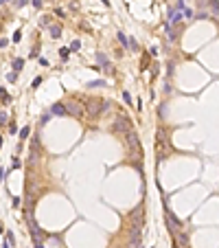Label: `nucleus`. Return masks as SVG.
<instances>
[{
	"label": "nucleus",
	"instance_id": "obj_6",
	"mask_svg": "<svg viewBox=\"0 0 219 248\" xmlns=\"http://www.w3.org/2000/svg\"><path fill=\"white\" fill-rule=\"evenodd\" d=\"M48 31H51V37H53V40H59V37H61V24H51Z\"/></svg>",
	"mask_w": 219,
	"mask_h": 248
},
{
	"label": "nucleus",
	"instance_id": "obj_10",
	"mask_svg": "<svg viewBox=\"0 0 219 248\" xmlns=\"http://www.w3.org/2000/svg\"><path fill=\"white\" fill-rule=\"evenodd\" d=\"M29 134H31V128H29V125H24V128L20 130V141H27Z\"/></svg>",
	"mask_w": 219,
	"mask_h": 248
},
{
	"label": "nucleus",
	"instance_id": "obj_3",
	"mask_svg": "<svg viewBox=\"0 0 219 248\" xmlns=\"http://www.w3.org/2000/svg\"><path fill=\"white\" fill-rule=\"evenodd\" d=\"M48 112H51V116H53V114H55V116H64V114H66V106H64V103H53Z\"/></svg>",
	"mask_w": 219,
	"mask_h": 248
},
{
	"label": "nucleus",
	"instance_id": "obj_19",
	"mask_svg": "<svg viewBox=\"0 0 219 248\" xmlns=\"http://www.w3.org/2000/svg\"><path fill=\"white\" fill-rule=\"evenodd\" d=\"M20 40H22V31H20V29H18V31H15V33H13V35H11V42H15V44H18V42H20Z\"/></svg>",
	"mask_w": 219,
	"mask_h": 248
},
{
	"label": "nucleus",
	"instance_id": "obj_11",
	"mask_svg": "<svg viewBox=\"0 0 219 248\" xmlns=\"http://www.w3.org/2000/svg\"><path fill=\"white\" fill-rule=\"evenodd\" d=\"M22 68H24V59H22V57H18V59H13V70H15V72H20Z\"/></svg>",
	"mask_w": 219,
	"mask_h": 248
},
{
	"label": "nucleus",
	"instance_id": "obj_31",
	"mask_svg": "<svg viewBox=\"0 0 219 248\" xmlns=\"http://www.w3.org/2000/svg\"><path fill=\"white\" fill-rule=\"evenodd\" d=\"M2 248H11V244H9V241H7V237H5V239H2Z\"/></svg>",
	"mask_w": 219,
	"mask_h": 248
},
{
	"label": "nucleus",
	"instance_id": "obj_18",
	"mask_svg": "<svg viewBox=\"0 0 219 248\" xmlns=\"http://www.w3.org/2000/svg\"><path fill=\"white\" fill-rule=\"evenodd\" d=\"M51 121V112H46V114H42V119H40V125H46V123Z\"/></svg>",
	"mask_w": 219,
	"mask_h": 248
},
{
	"label": "nucleus",
	"instance_id": "obj_15",
	"mask_svg": "<svg viewBox=\"0 0 219 248\" xmlns=\"http://www.w3.org/2000/svg\"><path fill=\"white\" fill-rule=\"evenodd\" d=\"M7 81H9V84H15V81H18V72H15V70L7 72Z\"/></svg>",
	"mask_w": 219,
	"mask_h": 248
},
{
	"label": "nucleus",
	"instance_id": "obj_28",
	"mask_svg": "<svg viewBox=\"0 0 219 248\" xmlns=\"http://www.w3.org/2000/svg\"><path fill=\"white\" fill-rule=\"evenodd\" d=\"M9 134H18V125H13V123H11V125H9Z\"/></svg>",
	"mask_w": 219,
	"mask_h": 248
},
{
	"label": "nucleus",
	"instance_id": "obj_1",
	"mask_svg": "<svg viewBox=\"0 0 219 248\" xmlns=\"http://www.w3.org/2000/svg\"><path fill=\"white\" fill-rule=\"evenodd\" d=\"M96 62H99V66H103L110 75H114V70H112V64H110V57L105 53H96Z\"/></svg>",
	"mask_w": 219,
	"mask_h": 248
},
{
	"label": "nucleus",
	"instance_id": "obj_21",
	"mask_svg": "<svg viewBox=\"0 0 219 248\" xmlns=\"http://www.w3.org/2000/svg\"><path fill=\"white\" fill-rule=\"evenodd\" d=\"M11 204H13V207L18 209V207L22 204V198H20V195H13V198H11Z\"/></svg>",
	"mask_w": 219,
	"mask_h": 248
},
{
	"label": "nucleus",
	"instance_id": "obj_14",
	"mask_svg": "<svg viewBox=\"0 0 219 248\" xmlns=\"http://www.w3.org/2000/svg\"><path fill=\"white\" fill-rule=\"evenodd\" d=\"M208 7H210V11H213L215 15H219V0H210Z\"/></svg>",
	"mask_w": 219,
	"mask_h": 248
},
{
	"label": "nucleus",
	"instance_id": "obj_12",
	"mask_svg": "<svg viewBox=\"0 0 219 248\" xmlns=\"http://www.w3.org/2000/svg\"><path fill=\"white\" fill-rule=\"evenodd\" d=\"M59 57H61V62H68V57H70V48H59Z\"/></svg>",
	"mask_w": 219,
	"mask_h": 248
},
{
	"label": "nucleus",
	"instance_id": "obj_34",
	"mask_svg": "<svg viewBox=\"0 0 219 248\" xmlns=\"http://www.w3.org/2000/svg\"><path fill=\"white\" fill-rule=\"evenodd\" d=\"M2 145H5V138H2V136H0V150H2Z\"/></svg>",
	"mask_w": 219,
	"mask_h": 248
},
{
	"label": "nucleus",
	"instance_id": "obj_23",
	"mask_svg": "<svg viewBox=\"0 0 219 248\" xmlns=\"http://www.w3.org/2000/svg\"><path fill=\"white\" fill-rule=\"evenodd\" d=\"M79 48H81V42L79 40H75V42L70 44V51H79Z\"/></svg>",
	"mask_w": 219,
	"mask_h": 248
},
{
	"label": "nucleus",
	"instance_id": "obj_16",
	"mask_svg": "<svg viewBox=\"0 0 219 248\" xmlns=\"http://www.w3.org/2000/svg\"><path fill=\"white\" fill-rule=\"evenodd\" d=\"M51 15H42V20H40V27H51Z\"/></svg>",
	"mask_w": 219,
	"mask_h": 248
},
{
	"label": "nucleus",
	"instance_id": "obj_9",
	"mask_svg": "<svg viewBox=\"0 0 219 248\" xmlns=\"http://www.w3.org/2000/svg\"><path fill=\"white\" fill-rule=\"evenodd\" d=\"M0 99H2V103H5V106H9V103H11V97L7 94V90H5V88H0Z\"/></svg>",
	"mask_w": 219,
	"mask_h": 248
},
{
	"label": "nucleus",
	"instance_id": "obj_4",
	"mask_svg": "<svg viewBox=\"0 0 219 248\" xmlns=\"http://www.w3.org/2000/svg\"><path fill=\"white\" fill-rule=\"evenodd\" d=\"M127 143H129V147H134V150H138V147H140V143H138V134H136L134 130L127 132Z\"/></svg>",
	"mask_w": 219,
	"mask_h": 248
},
{
	"label": "nucleus",
	"instance_id": "obj_33",
	"mask_svg": "<svg viewBox=\"0 0 219 248\" xmlns=\"http://www.w3.org/2000/svg\"><path fill=\"white\" fill-rule=\"evenodd\" d=\"M7 44H9V42H7V40H0V48H5V46H7Z\"/></svg>",
	"mask_w": 219,
	"mask_h": 248
},
{
	"label": "nucleus",
	"instance_id": "obj_32",
	"mask_svg": "<svg viewBox=\"0 0 219 248\" xmlns=\"http://www.w3.org/2000/svg\"><path fill=\"white\" fill-rule=\"evenodd\" d=\"M5 176H7V171H5V169H0V180H5Z\"/></svg>",
	"mask_w": 219,
	"mask_h": 248
},
{
	"label": "nucleus",
	"instance_id": "obj_8",
	"mask_svg": "<svg viewBox=\"0 0 219 248\" xmlns=\"http://www.w3.org/2000/svg\"><path fill=\"white\" fill-rule=\"evenodd\" d=\"M103 86H107L105 84V79H94V81H88V90H92V88H103Z\"/></svg>",
	"mask_w": 219,
	"mask_h": 248
},
{
	"label": "nucleus",
	"instance_id": "obj_17",
	"mask_svg": "<svg viewBox=\"0 0 219 248\" xmlns=\"http://www.w3.org/2000/svg\"><path fill=\"white\" fill-rule=\"evenodd\" d=\"M11 160H13V163H11V167H13V169H20V167H22V160L18 158V154H15V156L11 158Z\"/></svg>",
	"mask_w": 219,
	"mask_h": 248
},
{
	"label": "nucleus",
	"instance_id": "obj_2",
	"mask_svg": "<svg viewBox=\"0 0 219 248\" xmlns=\"http://www.w3.org/2000/svg\"><path fill=\"white\" fill-rule=\"evenodd\" d=\"M182 22V11H171V13H169V24H166V27H173V24H180Z\"/></svg>",
	"mask_w": 219,
	"mask_h": 248
},
{
	"label": "nucleus",
	"instance_id": "obj_35",
	"mask_svg": "<svg viewBox=\"0 0 219 248\" xmlns=\"http://www.w3.org/2000/svg\"><path fill=\"white\" fill-rule=\"evenodd\" d=\"M2 233H5V226H2V224H0V235H2Z\"/></svg>",
	"mask_w": 219,
	"mask_h": 248
},
{
	"label": "nucleus",
	"instance_id": "obj_29",
	"mask_svg": "<svg viewBox=\"0 0 219 248\" xmlns=\"http://www.w3.org/2000/svg\"><path fill=\"white\" fill-rule=\"evenodd\" d=\"M182 13H184V15H186V18H193V11H191V9H184V11H182Z\"/></svg>",
	"mask_w": 219,
	"mask_h": 248
},
{
	"label": "nucleus",
	"instance_id": "obj_22",
	"mask_svg": "<svg viewBox=\"0 0 219 248\" xmlns=\"http://www.w3.org/2000/svg\"><path fill=\"white\" fill-rule=\"evenodd\" d=\"M123 99H125V103H127V106H132V94H129L127 90H123Z\"/></svg>",
	"mask_w": 219,
	"mask_h": 248
},
{
	"label": "nucleus",
	"instance_id": "obj_26",
	"mask_svg": "<svg viewBox=\"0 0 219 248\" xmlns=\"http://www.w3.org/2000/svg\"><path fill=\"white\" fill-rule=\"evenodd\" d=\"M27 2H29V0H15V2H13V5H15L18 9H22L24 5H27Z\"/></svg>",
	"mask_w": 219,
	"mask_h": 248
},
{
	"label": "nucleus",
	"instance_id": "obj_20",
	"mask_svg": "<svg viewBox=\"0 0 219 248\" xmlns=\"http://www.w3.org/2000/svg\"><path fill=\"white\" fill-rule=\"evenodd\" d=\"M178 237H180V244H182V246L188 244V235H186V233H178Z\"/></svg>",
	"mask_w": 219,
	"mask_h": 248
},
{
	"label": "nucleus",
	"instance_id": "obj_30",
	"mask_svg": "<svg viewBox=\"0 0 219 248\" xmlns=\"http://www.w3.org/2000/svg\"><path fill=\"white\" fill-rule=\"evenodd\" d=\"M37 59H40V64H42V66H48V59H46V57H37Z\"/></svg>",
	"mask_w": 219,
	"mask_h": 248
},
{
	"label": "nucleus",
	"instance_id": "obj_25",
	"mask_svg": "<svg viewBox=\"0 0 219 248\" xmlns=\"http://www.w3.org/2000/svg\"><path fill=\"white\" fill-rule=\"evenodd\" d=\"M7 241H9V244H15V235H13L11 231H7Z\"/></svg>",
	"mask_w": 219,
	"mask_h": 248
},
{
	"label": "nucleus",
	"instance_id": "obj_27",
	"mask_svg": "<svg viewBox=\"0 0 219 248\" xmlns=\"http://www.w3.org/2000/svg\"><path fill=\"white\" fill-rule=\"evenodd\" d=\"M31 5H33L35 9H42V0H31Z\"/></svg>",
	"mask_w": 219,
	"mask_h": 248
},
{
	"label": "nucleus",
	"instance_id": "obj_13",
	"mask_svg": "<svg viewBox=\"0 0 219 248\" xmlns=\"http://www.w3.org/2000/svg\"><path fill=\"white\" fill-rule=\"evenodd\" d=\"M7 123H9V114L5 110H0V128H5Z\"/></svg>",
	"mask_w": 219,
	"mask_h": 248
},
{
	"label": "nucleus",
	"instance_id": "obj_24",
	"mask_svg": "<svg viewBox=\"0 0 219 248\" xmlns=\"http://www.w3.org/2000/svg\"><path fill=\"white\" fill-rule=\"evenodd\" d=\"M40 84H42V77H35V79H33V81H31V88H33V90H35V88H37V86H40Z\"/></svg>",
	"mask_w": 219,
	"mask_h": 248
},
{
	"label": "nucleus",
	"instance_id": "obj_5",
	"mask_svg": "<svg viewBox=\"0 0 219 248\" xmlns=\"http://www.w3.org/2000/svg\"><path fill=\"white\" fill-rule=\"evenodd\" d=\"M66 106V114H72V116H81V110H79V106L77 103H64Z\"/></svg>",
	"mask_w": 219,
	"mask_h": 248
},
{
	"label": "nucleus",
	"instance_id": "obj_36",
	"mask_svg": "<svg viewBox=\"0 0 219 248\" xmlns=\"http://www.w3.org/2000/svg\"><path fill=\"white\" fill-rule=\"evenodd\" d=\"M101 2H103V5H105V7H110V2H107V0H101Z\"/></svg>",
	"mask_w": 219,
	"mask_h": 248
},
{
	"label": "nucleus",
	"instance_id": "obj_7",
	"mask_svg": "<svg viewBox=\"0 0 219 248\" xmlns=\"http://www.w3.org/2000/svg\"><path fill=\"white\" fill-rule=\"evenodd\" d=\"M116 37H118V44H120V46H123L125 51H127V48H129V37H127L123 31H118V33H116Z\"/></svg>",
	"mask_w": 219,
	"mask_h": 248
}]
</instances>
